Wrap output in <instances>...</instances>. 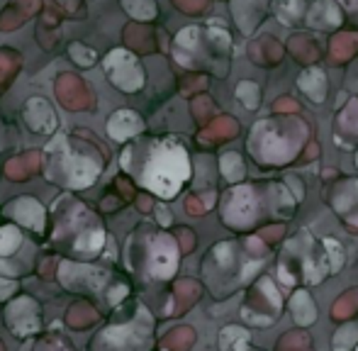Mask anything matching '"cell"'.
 Here are the masks:
<instances>
[{"instance_id":"6da1fadb","label":"cell","mask_w":358,"mask_h":351,"mask_svg":"<svg viewBox=\"0 0 358 351\" xmlns=\"http://www.w3.org/2000/svg\"><path fill=\"white\" fill-rule=\"evenodd\" d=\"M190 178L188 152L173 139H164L149 147L142 169L137 171V180L146 190L159 198H176L183 183Z\"/></svg>"},{"instance_id":"7a4b0ae2","label":"cell","mask_w":358,"mask_h":351,"mask_svg":"<svg viewBox=\"0 0 358 351\" xmlns=\"http://www.w3.org/2000/svg\"><path fill=\"white\" fill-rule=\"evenodd\" d=\"M103 171V162L95 152L73 147L69 134H57L44 149V176L64 188H85Z\"/></svg>"},{"instance_id":"3957f363","label":"cell","mask_w":358,"mask_h":351,"mask_svg":"<svg viewBox=\"0 0 358 351\" xmlns=\"http://www.w3.org/2000/svg\"><path fill=\"white\" fill-rule=\"evenodd\" d=\"M307 139V127L295 117L266 120L251 132L249 149L261 164H285L295 159Z\"/></svg>"},{"instance_id":"277c9868","label":"cell","mask_w":358,"mask_h":351,"mask_svg":"<svg viewBox=\"0 0 358 351\" xmlns=\"http://www.w3.org/2000/svg\"><path fill=\"white\" fill-rule=\"evenodd\" d=\"M327 268H329V264H327L324 242L320 244L310 232H302L287 242L278 264V275L285 285L317 283L324 278Z\"/></svg>"},{"instance_id":"5b68a950","label":"cell","mask_w":358,"mask_h":351,"mask_svg":"<svg viewBox=\"0 0 358 351\" xmlns=\"http://www.w3.org/2000/svg\"><path fill=\"white\" fill-rule=\"evenodd\" d=\"M151 342V317L139 310L129 324H115L95 337L90 351H146Z\"/></svg>"},{"instance_id":"8992f818","label":"cell","mask_w":358,"mask_h":351,"mask_svg":"<svg viewBox=\"0 0 358 351\" xmlns=\"http://www.w3.org/2000/svg\"><path fill=\"white\" fill-rule=\"evenodd\" d=\"M280 293L273 288L271 278H259V283L249 290L241 315L249 324H273L280 315Z\"/></svg>"},{"instance_id":"52a82bcc","label":"cell","mask_w":358,"mask_h":351,"mask_svg":"<svg viewBox=\"0 0 358 351\" xmlns=\"http://www.w3.org/2000/svg\"><path fill=\"white\" fill-rule=\"evenodd\" d=\"M105 73H108L110 83L115 88L124 90V93H134L144 86V69L137 62L134 54H129L127 49H113L103 62Z\"/></svg>"},{"instance_id":"ba28073f","label":"cell","mask_w":358,"mask_h":351,"mask_svg":"<svg viewBox=\"0 0 358 351\" xmlns=\"http://www.w3.org/2000/svg\"><path fill=\"white\" fill-rule=\"evenodd\" d=\"M59 278L64 280V285L69 290H83V293H95V295L105 293V290L127 288L124 283L115 285V288H105L110 280V271L85 266V264H73V262H62V266H59Z\"/></svg>"},{"instance_id":"9c48e42d","label":"cell","mask_w":358,"mask_h":351,"mask_svg":"<svg viewBox=\"0 0 358 351\" xmlns=\"http://www.w3.org/2000/svg\"><path fill=\"white\" fill-rule=\"evenodd\" d=\"M178 268V244L171 234L159 232L149 239V249H146V271L151 278L166 280L176 273Z\"/></svg>"},{"instance_id":"30bf717a","label":"cell","mask_w":358,"mask_h":351,"mask_svg":"<svg viewBox=\"0 0 358 351\" xmlns=\"http://www.w3.org/2000/svg\"><path fill=\"white\" fill-rule=\"evenodd\" d=\"M259 215V198H256V188L251 185H239L224 198V210H222V220L234 229H246L256 222Z\"/></svg>"},{"instance_id":"8fae6325","label":"cell","mask_w":358,"mask_h":351,"mask_svg":"<svg viewBox=\"0 0 358 351\" xmlns=\"http://www.w3.org/2000/svg\"><path fill=\"white\" fill-rule=\"evenodd\" d=\"M5 320H8V327L15 337L27 339L34 332H39V305L32 298L22 295V298L13 300L5 310Z\"/></svg>"},{"instance_id":"7c38bea8","label":"cell","mask_w":358,"mask_h":351,"mask_svg":"<svg viewBox=\"0 0 358 351\" xmlns=\"http://www.w3.org/2000/svg\"><path fill=\"white\" fill-rule=\"evenodd\" d=\"M5 215L13 217L17 224L32 229V232L42 234L47 229V217H44V208L42 203H37L34 198L24 195V198H15L13 203L5 205Z\"/></svg>"},{"instance_id":"4fadbf2b","label":"cell","mask_w":358,"mask_h":351,"mask_svg":"<svg viewBox=\"0 0 358 351\" xmlns=\"http://www.w3.org/2000/svg\"><path fill=\"white\" fill-rule=\"evenodd\" d=\"M331 205L339 215H344L346 224L358 232V180H344L331 193Z\"/></svg>"},{"instance_id":"5bb4252c","label":"cell","mask_w":358,"mask_h":351,"mask_svg":"<svg viewBox=\"0 0 358 351\" xmlns=\"http://www.w3.org/2000/svg\"><path fill=\"white\" fill-rule=\"evenodd\" d=\"M144 122L134 110H117L113 117L108 120V134L115 142H127V139L142 134Z\"/></svg>"},{"instance_id":"9a60e30c","label":"cell","mask_w":358,"mask_h":351,"mask_svg":"<svg viewBox=\"0 0 358 351\" xmlns=\"http://www.w3.org/2000/svg\"><path fill=\"white\" fill-rule=\"evenodd\" d=\"M266 8H268V0H234L231 3V13H234L236 24L244 34H251L259 27Z\"/></svg>"},{"instance_id":"2e32d148","label":"cell","mask_w":358,"mask_h":351,"mask_svg":"<svg viewBox=\"0 0 358 351\" xmlns=\"http://www.w3.org/2000/svg\"><path fill=\"white\" fill-rule=\"evenodd\" d=\"M305 20L307 24H312L317 29H329L341 24V10L336 8L334 0H315L310 5V10H307Z\"/></svg>"},{"instance_id":"e0dca14e","label":"cell","mask_w":358,"mask_h":351,"mask_svg":"<svg viewBox=\"0 0 358 351\" xmlns=\"http://www.w3.org/2000/svg\"><path fill=\"white\" fill-rule=\"evenodd\" d=\"M249 54L256 64H261V66H275V64L280 62V57H283V47L278 44V39L261 37L259 42L251 44Z\"/></svg>"},{"instance_id":"ac0fdd59","label":"cell","mask_w":358,"mask_h":351,"mask_svg":"<svg viewBox=\"0 0 358 351\" xmlns=\"http://www.w3.org/2000/svg\"><path fill=\"white\" fill-rule=\"evenodd\" d=\"M290 310H292V317H295V322L300 324V327H310L317 320V308H315V303H312L310 293H305V290H297V293L292 295Z\"/></svg>"},{"instance_id":"d6986e66","label":"cell","mask_w":358,"mask_h":351,"mask_svg":"<svg viewBox=\"0 0 358 351\" xmlns=\"http://www.w3.org/2000/svg\"><path fill=\"white\" fill-rule=\"evenodd\" d=\"M356 52H358V32H344V34H336V37L331 39L329 57L334 64L349 62Z\"/></svg>"},{"instance_id":"ffe728a7","label":"cell","mask_w":358,"mask_h":351,"mask_svg":"<svg viewBox=\"0 0 358 351\" xmlns=\"http://www.w3.org/2000/svg\"><path fill=\"white\" fill-rule=\"evenodd\" d=\"M297 86L310 95V100L322 103L327 95V76L320 71V69H307V71L300 76V81H297Z\"/></svg>"},{"instance_id":"44dd1931","label":"cell","mask_w":358,"mask_h":351,"mask_svg":"<svg viewBox=\"0 0 358 351\" xmlns=\"http://www.w3.org/2000/svg\"><path fill=\"white\" fill-rule=\"evenodd\" d=\"M307 3L305 0H278L275 3V13H278L283 24H300L307 15Z\"/></svg>"},{"instance_id":"7402d4cb","label":"cell","mask_w":358,"mask_h":351,"mask_svg":"<svg viewBox=\"0 0 358 351\" xmlns=\"http://www.w3.org/2000/svg\"><path fill=\"white\" fill-rule=\"evenodd\" d=\"M249 332H246L244 327H234V324H229V327H224L220 332V349L222 351H246L249 347Z\"/></svg>"},{"instance_id":"603a6c76","label":"cell","mask_w":358,"mask_h":351,"mask_svg":"<svg viewBox=\"0 0 358 351\" xmlns=\"http://www.w3.org/2000/svg\"><path fill=\"white\" fill-rule=\"evenodd\" d=\"M358 315V288L344 293L334 305H331V320L334 322H344V320Z\"/></svg>"},{"instance_id":"cb8c5ba5","label":"cell","mask_w":358,"mask_h":351,"mask_svg":"<svg viewBox=\"0 0 358 351\" xmlns=\"http://www.w3.org/2000/svg\"><path fill=\"white\" fill-rule=\"evenodd\" d=\"M239 132V124H236L234 117H220L215 120L208 127V132L203 134L205 142H222V139H231Z\"/></svg>"},{"instance_id":"d4e9b609","label":"cell","mask_w":358,"mask_h":351,"mask_svg":"<svg viewBox=\"0 0 358 351\" xmlns=\"http://www.w3.org/2000/svg\"><path fill=\"white\" fill-rule=\"evenodd\" d=\"M290 52L295 54V59H300L302 64H312L320 57V47H317L315 39H310V37H292Z\"/></svg>"},{"instance_id":"484cf974","label":"cell","mask_w":358,"mask_h":351,"mask_svg":"<svg viewBox=\"0 0 358 351\" xmlns=\"http://www.w3.org/2000/svg\"><path fill=\"white\" fill-rule=\"evenodd\" d=\"M275 351H315L312 349V339L305 329H295V332H287L285 337H280Z\"/></svg>"},{"instance_id":"4316f807","label":"cell","mask_w":358,"mask_h":351,"mask_svg":"<svg viewBox=\"0 0 358 351\" xmlns=\"http://www.w3.org/2000/svg\"><path fill=\"white\" fill-rule=\"evenodd\" d=\"M336 129H339V132H344L346 137L358 139V100H351L349 108L339 115Z\"/></svg>"},{"instance_id":"83f0119b","label":"cell","mask_w":358,"mask_h":351,"mask_svg":"<svg viewBox=\"0 0 358 351\" xmlns=\"http://www.w3.org/2000/svg\"><path fill=\"white\" fill-rule=\"evenodd\" d=\"M220 169H222V176H224L227 180H231V183L244 178V162H241V157L234 152L224 154V157L220 159Z\"/></svg>"},{"instance_id":"f1b7e54d","label":"cell","mask_w":358,"mask_h":351,"mask_svg":"<svg viewBox=\"0 0 358 351\" xmlns=\"http://www.w3.org/2000/svg\"><path fill=\"white\" fill-rule=\"evenodd\" d=\"M236 98L241 100L244 108L256 110L259 108V100H261V90L254 81H241L239 86H236Z\"/></svg>"},{"instance_id":"f546056e","label":"cell","mask_w":358,"mask_h":351,"mask_svg":"<svg viewBox=\"0 0 358 351\" xmlns=\"http://www.w3.org/2000/svg\"><path fill=\"white\" fill-rule=\"evenodd\" d=\"M124 10L137 20H154L156 17V5L154 0H122Z\"/></svg>"},{"instance_id":"4dcf8cb0","label":"cell","mask_w":358,"mask_h":351,"mask_svg":"<svg viewBox=\"0 0 358 351\" xmlns=\"http://www.w3.org/2000/svg\"><path fill=\"white\" fill-rule=\"evenodd\" d=\"M195 342V332L190 327H180L176 329L173 334H171L169 339H166V347H171L173 351H185L190 349V344Z\"/></svg>"},{"instance_id":"1f68e13d","label":"cell","mask_w":358,"mask_h":351,"mask_svg":"<svg viewBox=\"0 0 358 351\" xmlns=\"http://www.w3.org/2000/svg\"><path fill=\"white\" fill-rule=\"evenodd\" d=\"M358 344V327H344L334 334V351H349Z\"/></svg>"},{"instance_id":"d6a6232c","label":"cell","mask_w":358,"mask_h":351,"mask_svg":"<svg viewBox=\"0 0 358 351\" xmlns=\"http://www.w3.org/2000/svg\"><path fill=\"white\" fill-rule=\"evenodd\" d=\"M198 295H200V285L195 283V280H183V283L178 285V298H180V308L178 310L190 308V305L198 300Z\"/></svg>"},{"instance_id":"836d02e7","label":"cell","mask_w":358,"mask_h":351,"mask_svg":"<svg viewBox=\"0 0 358 351\" xmlns=\"http://www.w3.org/2000/svg\"><path fill=\"white\" fill-rule=\"evenodd\" d=\"M69 54H71V59L78 66H93L95 64V52L93 49H88V47H83V44H71L69 47Z\"/></svg>"},{"instance_id":"e575fe53","label":"cell","mask_w":358,"mask_h":351,"mask_svg":"<svg viewBox=\"0 0 358 351\" xmlns=\"http://www.w3.org/2000/svg\"><path fill=\"white\" fill-rule=\"evenodd\" d=\"M208 3L210 0H176V5L185 13H200L203 8H208Z\"/></svg>"},{"instance_id":"d590c367","label":"cell","mask_w":358,"mask_h":351,"mask_svg":"<svg viewBox=\"0 0 358 351\" xmlns=\"http://www.w3.org/2000/svg\"><path fill=\"white\" fill-rule=\"evenodd\" d=\"M280 237H283V227H268V229H261V232H259V239L264 244L278 242Z\"/></svg>"},{"instance_id":"8d00e7d4","label":"cell","mask_w":358,"mask_h":351,"mask_svg":"<svg viewBox=\"0 0 358 351\" xmlns=\"http://www.w3.org/2000/svg\"><path fill=\"white\" fill-rule=\"evenodd\" d=\"M273 110H275V113H297V110H300V105H297L292 98H278V100H275V105H273Z\"/></svg>"},{"instance_id":"74e56055","label":"cell","mask_w":358,"mask_h":351,"mask_svg":"<svg viewBox=\"0 0 358 351\" xmlns=\"http://www.w3.org/2000/svg\"><path fill=\"white\" fill-rule=\"evenodd\" d=\"M15 290H17V283H15L13 278H3V275H0V300H8Z\"/></svg>"},{"instance_id":"f35d334b","label":"cell","mask_w":358,"mask_h":351,"mask_svg":"<svg viewBox=\"0 0 358 351\" xmlns=\"http://www.w3.org/2000/svg\"><path fill=\"white\" fill-rule=\"evenodd\" d=\"M185 208H188V213H190V215H203V213H208L210 205H208V203H203L200 198H188Z\"/></svg>"},{"instance_id":"ab89813d","label":"cell","mask_w":358,"mask_h":351,"mask_svg":"<svg viewBox=\"0 0 358 351\" xmlns=\"http://www.w3.org/2000/svg\"><path fill=\"white\" fill-rule=\"evenodd\" d=\"M246 247H249V252L254 254V257H264L268 249H266V244L261 242L259 237H251V239H246Z\"/></svg>"},{"instance_id":"60d3db41","label":"cell","mask_w":358,"mask_h":351,"mask_svg":"<svg viewBox=\"0 0 358 351\" xmlns=\"http://www.w3.org/2000/svg\"><path fill=\"white\" fill-rule=\"evenodd\" d=\"M156 217H159V222L164 224V227H169L171 224V213L166 208H161V205L156 208Z\"/></svg>"},{"instance_id":"b9f144b4","label":"cell","mask_w":358,"mask_h":351,"mask_svg":"<svg viewBox=\"0 0 358 351\" xmlns=\"http://www.w3.org/2000/svg\"><path fill=\"white\" fill-rule=\"evenodd\" d=\"M180 237H183V249H185V252H190V249H193V242H195L193 234L183 229V232H180Z\"/></svg>"},{"instance_id":"7bdbcfd3","label":"cell","mask_w":358,"mask_h":351,"mask_svg":"<svg viewBox=\"0 0 358 351\" xmlns=\"http://www.w3.org/2000/svg\"><path fill=\"white\" fill-rule=\"evenodd\" d=\"M317 157V144H310V149H307V162H312V159H315Z\"/></svg>"},{"instance_id":"ee69618b","label":"cell","mask_w":358,"mask_h":351,"mask_svg":"<svg viewBox=\"0 0 358 351\" xmlns=\"http://www.w3.org/2000/svg\"><path fill=\"white\" fill-rule=\"evenodd\" d=\"M341 3H344L346 8H356V5H358V0H341Z\"/></svg>"},{"instance_id":"f6af8a7d","label":"cell","mask_w":358,"mask_h":351,"mask_svg":"<svg viewBox=\"0 0 358 351\" xmlns=\"http://www.w3.org/2000/svg\"><path fill=\"white\" fill-rule=\"evenodd\" d=\"M356 164H358V159H356Z\"/></svg>"}]
</instances>
